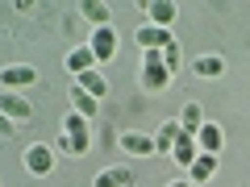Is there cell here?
<instances>
[{"instance_id":"9c48e42d","label":"cell","mask_w":250,"mask_h":187,"mask_svg":"<svg viewBox=\"0 0 250 187\" xmlns=\"http://www.w3.org/2000/svg\"><path fill=\"white\" fill-rule=\"evenodd\" d=\"M117 146H121L125 154H134V158H150V154H154V137H146V133H134V129L117 133Z\"/></svg>"},{"instance_id":"44dd1931","label":"cell","mask_w":250,"mask_h":187,"mask_svg":"<svg viewBox=\"0 0 250 187\" xmlns=\"http://www.w3.org/2000/svg\"><path fill=\"white\" fill-rule=\"evenodd\" d=\"M163 62H167V71H171V75L179 71V42H171L167 50H163Z\"/></svg>"},{"instance_id":"5b68a950","label":"cell","mask_w":250,"mask_h":187,"mask_svg":"<svg viewBox=\"0 0 250 187\" xmlns=\"http://www.w3.org/2000/svg\"><path fill=\"white\" fill-rule=\"evenodd\" d=\"M0 83H4V92H25L29 83H38V71L29 62H13V67L0 71Z\"/></svg>"},{"instance_id":"52a82bcc","label":"cell","mask_w":250,"mask_h":187,"mask_svg":"<svg viewBox=\"0 0 250 187\" xmlns=\"http://www.w3.org/2000/svg\"><path fill=\"white\" fill-rule=\"evenodd\" d=\"M134 42L142 46V50H167L175 37H171V29H159V25H150V21H146V25L134 29Z\"/></svg>"},{"instance_id":"603a6c76","label":"cell","mask_w":250,"mask_h":187,"mask_svg":"<svg viewBox=\"0 0 250 187\" xmlns=\"http://www.w3.org/2000/svg\"><path fill=\"white\" fill-rule=\"evenodd\" d=\"M167 187H192V183H184V179H179V183H167Z\"/></svg>"},{"instance_id":"ac0fdd59","label":"cell","mask_w":250,"mask_h":187,"mask_svg":"<svg viewBox=\"0 0 250 187\" xmlns=\"http://www.w3.org/2000/svg\"><path fill=\"white\" fill-rule=\"evenodd\" d=\"M134 183V175L125 167H108V170H100L96 179H92V187H129Z\"/></svg>"},{"instance_id":"8fae6325","label":"cell","mask_w":250,"mask_h":187,"mask_svg":"<svg viewBox=\"0 0 250 187\" xmlns=\"http://www.w3.org/2000/svg\"><path fill=\"white\" fill-rule=\"evenodd\" d=\"M171 158H175V167H192V162L200 158V146H196V137L192 133H179V142H175V150H171Z\"/></svg>"},{"instance_id":"d6986e66","label":"cell","mask_w":250,"mask_h":187,"mask_svg":"<svg viewBox=\"0 0 250 187\" xmlns=\"http://www.w3.org/2000/svg\"><path fill=\"white\" fill-rule=\"evenodd\" d=\"M75 83H80V88L88 92L92 100H104V96H108V79H104V75H100V71H88V75H80V79H75Z\"/></svg>"},{"instance_id":"6da1fadb","label":"cell","mask_w":250,"mask_h":187,"mask_svg":"<svg viewBox=\"0 0 250 187\" xmlns=\"http://www.w3.org/2000/svg\"><path fill=\"white\" fill-rule=\"evenodd\" d=\"M54 150H62V154H75V158H83V154L92 150L88 121H83L80 112H67V116H62V137H59V146H54Z\"/></svg>"},{"instance_id":"e0dca14e","label":"cell","mask_w":250,"mask_h":187,"mask_svg":"<svg viewBox=\"0 0 250 187\" xmlns=\"http://www.w3.org/2000/svg\"><path fill=\"white\" fill-rule=\"evenodd\" d=\"M213 175H217V154H200V158L188 167V179H192V183H208Z\"/></svg>"},{"instance_id":"2e32d148","label":"cell","mask_w":250,"mask_h":187,"mask_svg":"<svg viewBox=\"0 0 250 187\" xmlns=\"http://www.w3.org/2000/svg\"><path fill=\"white\" fill-rule=\"evenodd\" d=\"M192 71H196L200 79H217V75H225V58L221 54H200V58L192 62Z\"/></svg>"},{"instance_id":"30bf717a","label":"cell","mask_w":250,"mask_h":187,"mask_svg":"<svg viewBox=\"0 0 250 187\" xmlns=\"http://www.w3.org/2000/svg\"><path fill=\"white\" fill-rule=\"evenodd\" d=\"M196 146H200V154H221V146H225L221 125L205 121V125H200V133H196Z\"/></svg>"},{"instance_id":"7402d4cb","label":"cell","mask_w":250,"mask_h":187,"mask_svg":"<svg viewBox=\"0 0 250 187\" xmlns=\"http://www.w3.org/2000/svg\"><path fill=\"white\" fill-rule=\"evenodd\" d=\"M13 133H17V125H13L4 112H0V137H13Z\"/></svg>"},{"instance_id":"3957f363","label":"cell","mask_w":250,"mask_h":187,"mask_svg":"<svg viewBox=\"0 0 250 187\" xmlns=\"http://www.w3.org/2000/svg\"><path fill=\"white\" fill-rule=\"evenodd\" d=\"M54 162H59V158H54V150H50L46 142H34V146H25V170H29L34 179H46V175L54 170Z\"/></svg>"},{"instance_id":"5bb4252c","label":"cell","mask_w":250,"mask_h":187,"mask_svg":"<svg viewBox=\"0 0 250 187\" xmlns=\"http://www.w3.org/2000/svg\"><path fill=\"white\" fill-rule=\"evenodd\" d=\"M179 121H167V125H159V133H154V154H171L175 150V142H179Z\"/></svg>"},{"instance_id":"7c38bea8","label":"cell","mask_w":250,"mask_h":187,"mask_svg":"<svg viewBox=\"0 0 250 187\" xmlns=\"http://www.w3.org/2000/svg\"><path fill=\"white\" fill-rule=\"evenodd\" d=\"M175 121H179V129H184V133H192V137H196V133H200V125H205V108H200L196 100H188V104L179 108V116H175Z\"/></svg>"},{"instance_id":"277c9868","label":"cell","mask_w":250,"mask_h":187,"mask_svg":"<svg viewBox=\"0 0 250 187\" xmlns=\"http://www.w3.org/2000/svg\"><path fill=\"white\" fill-rule=\"evenodd\" d=\"M88 50L96 54V62H113V58H117V29H113V25H100V29H92V42H88Z\"/></svg>"},{"instance_id":"7a4b0ae2","label":"cell","mask_w":250,"mask_h":187,"mask_svg":"<svg viewBox=\"0 0 250 187\" xmlns=\"http://www.w3.org/2000/svg\"><path fill=\"white\" fill-rule=\"evenodd\" d=\"M171 83V71L163 62V50H142V88L146 92H163Z\"/></svg>"},{"instance_id":"9a60e30c","label":"cell","mask_w":250,"mask_h":187,"mask_svg":"<svg viewBox=\"0 0 250 187\" xmlns=\"http://www.w3.org/2000/svg\"><path fill=\"white\" fill-rule=\"evenodd\" d=\"M71 112H80L83 121H88V116H96V112H100V100H92L88 92L80 88V83H71Z\"/></svg>"},{"instance_id":"8992f818","label":"cell","mask_w":250,"mask_h":187,"mask_svg":"<svg viewBox=\"0 0 250 187\" xmlns=\"http://www.w3.org/2000/svg\"><path fill=\"white\" fill-rule=\"evenodd\" d=\"M0 112L9 116L13 125H29L34 121V108H29V100L21 96V92H4V96H0Z\"/></svg>"},{"instance_id":"ba28073f","label":"cell","mask_w":250,"mask_h":187,"mask_svg":"<svg viewBox=\"0 0 250 187\" xmlns=\"http://www.w3.org/2000/svg\"><path fill=\"white\" fill-rule=\"evenodd\" d=\"M142 13L150 17V25L171 29V21L179 17V4H171V0H146V4H142Z\"/></svg>"},{"instance_id":"ffe728a7","label":"cell","mask_w":250,"mask_h":187,"mask_svg":"<svg viewBox=\"0 0 250 187\" xmlns=\"http://www.w3.org/2000/svg\"><path fill=\"white\" fill-rule=\"evenodd\" d=\"M80 13H83V17H88L96 29H100V25H108V17H113V9H108V4H100V0H83Z\"/></svg>"},{"instance_id":"4fadbf2b","label":"cell","mask_w":250,"mask_h":187,"mask_svg":"<svg viewBox=\"0 0 250 187\" xmlns=\"http://www.w3.org/2000/svg\"><path fill=\"white\" fill-rule=\"evenodd\" d=\"M67 71L80 79V75H88V71H96V54L88 50V46H75L71 54H67Z\"/></svg>"}]
</instances>
